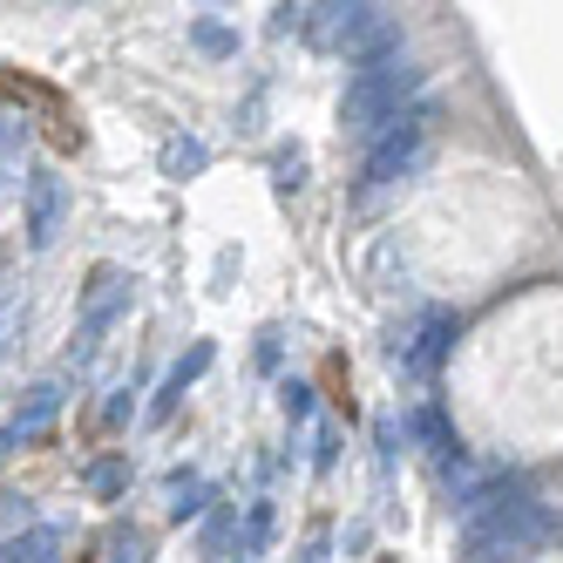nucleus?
Segmentation results:
<instances>
[{"label": "nucleus", "instance_id": "nucleus-12", "mask_svg": "<svg viewBox=\"0 0 563 563\" xmlns=\"http://www.w3.org/2000/svg\"><path fill=\"white\" fill-rule=\"evenodd\" d=\"M415 434L428 441L434 455H462V441H455V428L441 421V408H415Z\"/></svg>", "mask_w": 563, "mask_h": 563}, {"label": "nucleus", "instance_id": "nucleus-15", "mask_svg": "<svg viewBox=\"0 0 563 563\" xmlns=\"http://www.w3.org/2000/svg\"><path fill=\"white\" fill-rule=\"evenodd\" d=\"M109 563H150V537L143 530H123V537L109 543Z\"/></svg>", "mask_w": 563, "mask_h": 563}, {"label": "nucleus", "instance_id": "nucleus-3", "mask_svg": "<svg viewBox=\"0 0 563 563\" xmlns=\"http://www.w3.org/2000/svg\"><path fill=\"white\" fill-rule=\"evenodd\" d=\"M428 136H434V102H421V109H408V115H394L380 136H367V184L408 177L421 156H428Z\"/></svg>", "mask_w": 563, "mask_h": 563}, {"label": "nucleus", "instance_id": "nucleus-14", "mask_svg": "<svg viewBox=\"0 0 563 563\" xmlns=\"http://www.w3.org/2000/svg\"><path fill=\"white\" fill-rule=\"evenodd\" d=\"M197 48L205 55H238V34L224 21H197Z\"/></svg>", "mask_w": 563, "mask_h": 563}, {"label": "nucleus", "instance_id": "nucleus-4", "mask_svg": "<svg viewBox=\"0 0 563 563\" xmlns=\"http://www.w3.org/2000/svg\"><path fill=\"white\" fill-rule=\"evenodd\" d=\"M130 306V272L123 265H96L89 292H82V327H75V360H89L102 346V333L115 327V312Z\"/></svg>", "mask_w": 563, "mask_h": 563}, {"label": "nucleus", "instance_id": "nucleus-17", "mask_svg": "<svg viewBox=\"0 0 563 563\" xmlns=\"http://www.w3.org/2000/svg\"><path fill=\"white\" fill-rule=\"evenodd\" d=\"M286 415H312V387L306 380H286Z\"/></svg>", "mask_w": 563, "mask_h": 563}, {"label": "nucleus", "instance_id": "nucleus-6", "mask_svg": "<svg viewBox=\"0 0 563 563\" xmlns=\"http://www.w3.org/2000/svg\"><path fill=\"white\" fill-rule=\"evenodd\" d=\"M62 218H68V190H62V177H55V170H34V177H27V245L48 252L55 231H62Z\"/></svg>", "mask_w": 563, "mask_h": 563}, {"label": "nucleus", "instance_id": "nucleus-13", "mask_svg": "<svg viewBox=\"0 0 563 563\" xmlns=\"http://www.w3.org/2000/svg\"><path fill=\"white\" fill-rule=\"evenodd\" d=\"M205 503H211V482H205V475H177V482H170V516H177V522L197 516Z\"/></svg>", "mask_w": 563, "mask_h": 563}, {"label": "nucleus", "instance_id": "nucleus-16", "mask_svg": "<svg viewBox=\"0 0 563 563\" xmlns=\"http://www.w3.org/2000/svg\"><path fill=\"white\" fill-rule=\"evenodd\" d=\"M123 482H130V468H123V462H96V468H89V489H96V496H115Z\"/></svg>", "mask_w": 563, "mask_h": 563}, {"label": "nucleus", "instance_id": "nucleus-8", "mask_svg": "<svg viewBox=\"0 0 563 563\" xmlns=\"http://www.w3.org/2000/svg\"><path fill=\"white\" fill-rule=\"evenodd\" d=\"M62 556V530L55 522H34V530H21L8 550H0V563H55Z\"/></svg>", "mask_w": 563, "mask_h": 563}, {"label": "nucleus", "instance_id": "nucleus-18", "mask_svg": "<svg viewBox=\"0 0 563 563\" xmlns=\"http://www.w3.org/2000/svg\"><path fill=\"white\" fill-rule=\"evenodd\" d=\"M299 170H306V156L292 150V156H278V184H299Z\"/></svg>", "mask_w": 563, "mask_h": 563}, {"label": "nucleus", "instance_id": "nucleus-9", "mask_svg": "<svg viewBox=\"0 0 563 563\" xmlns=\"http://www.w3.org/2000/svg\"><path fill=\"white\" fill-rule=\"evenodd\" d=\"M205 367H211V340H197V346L177 360V367H170V380H164V394H156V408H150V415H170V408H177V394H184L197 374H205Z\"/></svg>", "mask_w": 563, "mask_h": 563}, {"label": "nucleus", "instance_id": "nucleus-19", "mask_svg": "<svg viewBox=\"0 0 563 563\" xmlns=\"http://www.w3.org/2000/svg\"><path fill=\"white\" fill-rule=\"evenodd\" d=\"M14 333V312H0V340H8Z\"/></svg>", "mask_w": 563, "mask_h": 563}, {"label": "nucleus", "instance_id": "nucleus-2", "mask_svg": "<svg viewBox=\"0 0 563 563\" xmlns=\"http://www.w3.org/2000/svg\"><path fill=\"white\" fill-rule=\"evenodd\" d=\"M428 82V75L408 62V55H387V62H367V68H353V82H346V123L360 136H380L394 115H408V96Z\"/></svg>", "mask_w": 563, "mask_h": 563}, {"label": "nucleus", "instance_id": "nucleus-5", "mask_svg": "<svg viewBox=\"0 0 563 563\" xmlns=\"http://www.w3.org/2000/svg\"><path fill=\"white\" fill-rule=\"evenodd\" d=\"M449 346H455V312H441V306H434V312H421L415 327L394 340V360H400L408 374H421V380H428L441 360H449Z\"/></svg>", "mask_w": 563, "mask_h": 563}, {"label": "nucleus", "instance_id": "nucleus-1", "mask_svg": "<svg viewBox=\"0 0 563 563\" xmlns=\"http://www.w3.org/2000/svg\"><path fill=\"white\" fill-rule=\"evenodd\" d=\"M543 537H550V516L530 496H496V503H482V509L462 516V550L475 563H509V556H522Z\"/></svg>", "mask_w": 563, "mask_h": 563}, {"label": "nucleus", "instance_id": "nucleus-7", "mask_svg": "<svg viewBox=\"0 0 563 563\" xmlns=\"http://www.w3.org/2000/svg\"><path fill=\"white\" fill-rule=\"evenodd\" d=\"M55 415H62V387H55V380H42V387H34V394L21 400V408H14V421L0 428V455H14L21 441H34V434H42Z\"/></svg>", "mask_w": 563, "mask_h": 563}, {"label": "nucleus", "instance_id": "nucleus-11", "mask_svg": "<svg viewBox=\"0 0 563 563\" xmlns=\"http://www.w3.org/2000/svg\"><path fill=\"white\" fill-rule=\"evenodd\" d=\"M205 164H211V150L197 143V136H170V143H164V170H170V177H197Z\"/></svg>", "mask_w": 563, "mask_h": 563}, {"label": "nucleus", "instance_id": "nucleus-10", "mask_svg": "<svg viewBox=\"0 0 563 563\" xmlns=\"http://www.w3.org/2000/svg\"><path fill=\"white\" fill-rule=\"evenodd\" d=\"M205 556H211V563H245V550H238V516H231V509H218V516L205 522Z\"/></svg>", "mask_w": 563, "mask_h": 563}]
</instances>
